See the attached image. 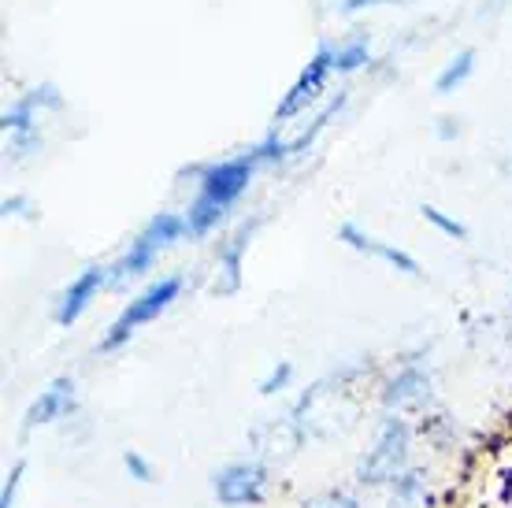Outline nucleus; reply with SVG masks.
Returning a JSON list of instances; mask_svg holds the SVG:
<instances>
[{
    "mask_svg": "<svg viewBox=\"0 0 512 508\" xmlns=\"http://www.w3.org/2000/svg\"><path fill=\"white\" fill-rule=\"evenodd\" d=\"M179 293H182V275H160L156 282H149L145 290L130 301L123 312H119L116 319H112V327L104 331V338H101V353H116V349H123V345L138 334V327H145V323H153L160 312H167V308L179 301Z\"/></svg>",
    "mask_w": 512,
    "mask_h": 508,
    "instance_id": "nucleus-1",
    "label": "nucleus"
},
{
    "mask_svg": "<svg viewBox=\"0 0 512 508\" xmlns=\"http://www.w3.org/2000/svg\"><path fill=\"white\" fill-rule=\"evenodd\" d=\"M409 445L412 431L409 423L401 420L397 412H390L383 423H379V434H375V445L360 457L357 464V483L364 486H390L401 475L409 471Z\"/></svg>",
    "mask_w": 512,
    "mask_h": 508,
    "instance_id": "nucleus-2",
    "label": "nucleus"
},
{
    "mask_svg": "<svg viewBox=\"0 0 512 508\" xmlns=\"http://www.w3.org/2000/svg\"><path fill=\"white\" fill-rule=\"evenodd\" d=\"M256 167H260V160H256L253 149L242 156H227V160L205 164L201 167V178H197V197H205V201L219 204V208H231L249 190Z\"/></svg>",
    "mask_w": 512,
    "mask_h": 508,
    "instance_id": "nucleus-3",
    "label": "nucleus"
},
{
    "mask_svg": "<svg viewBox=\"0 0 512 508\" xmlns=\"http://www.w3.org/2000/svg\"><path fill=\"white\" fill-rule=\"evenodd\" d=\"M334 71V45L331 41H323L320 49L312 52V60L301 67V75L294 78V86L282 93V101L275 104V123H290L297 119L301 112H308L312 104L320 101L323 86H327V75Z\"/></svg>",
    "mask_w": 512,
    "mask_h": 508,
    "instance_id": "nucleus-4",
    "label": "nucleus"
},
{
    "mask_svg": "<svg viewBox=\"0 0 512 508\" xmlns=\"http://www.w3.org/2000/svg\"><path fill=\"white\" fill-rule=\"evenodd\" d=\"M212 494L227 508L260 505L268 494V468L260 460H231L212 471Z\"/></svg>",
    "mask_w": 512,
    "mask_h": 508,
    "instance_id": "nucleus-5",
    "label": "nucleus"
},
{
    "mask_svg": "<svg viewBox=\"0 0 512 508\" xmlns=\"http://www.w3.org/2000/svg\"><path fill=\"white\" fill-rule=\"evenodd\" d=\"M108 282H112V267H104V264L82 267L75 279H71V286L60 293V301H56V323H60V327L78 323L82 312L97 301V293H101Z\"/></svg>",
    "mask_w": 512,
    "mask_h": 508,
    "instance_id": "nucleus-6",
    "label": "nucleus"
},
{
    "mask_svg": "<svg viewBox=\"0 0 512 508\" xmlns=\"http://www.w3.org/2000/svg\"><path fill=\"white\" fill-rule=\"evenodd\" d=\"M41 108H52V112H60V108H64V97H60V89L52 86V82L34 86L30 93H23L12 108H4V115H0L4 134H8V138H15V134H41L38 130Z\"/></svg>",
    "mask_w": 512,
    "mask_h": 508,
    "instance_id": "nucleus-7",
    "label": "nucleus"
},
{
    "mask_svg": "<svg viewBox=\"0 0 512 508\" xmlns=\"http://www.w3.org/2000/svg\"><path fill=\"white\" fill-rule=\"evenodd\" d=\"M338 242L349 245V249H357V253L364 256H375V260H383V264H390L394 271H401V275H409V279H420L423 267L416 256H409L405 249H397V245L383 242V238H375V234H368V230H360L357 223H342L338 227Z\"/></svg>",
    "mask_w": 512,
    "mask_h": 508,
    "instance_id": "nucleus-8",
    "label": "nucleus"
},
{
    "mask_svg": "<svg viewBox=\"0 0 512 508\" xmlns=\"http://www.w3.org/2000/svg\"><path fill=\"white\" fill-rule=\"evenodd\" d=\"M75 412V379H60L49 382V390H41V397L34 405L26 408V420H23V431H34V427H45V423H56V420H67Z\"/></svg>",
    "mask_w": 512,
    "mask_h": 508,
    "instance_id": "nucleus-9",
    "label": "nucleus"
},
{
    "mask_svg": "<svg viewBox=\"0 0 512 508\" xmlns=\"http://www.w3.org/2000/svg\"><path fill=\"white\" fill-rule=\"evenodd\" d=\"M431 397V371L420 368V364H405L394 379H386L383 386V405L390 412H401V408L423 405Z\"/></svg>",
    "mask_w": 512,
    "mask_h": 508,
    "instance_id": "nucleus-10",
    "label": "nucleus"
},
{
    "mask_svg": "<svg viewBox=\"0 0 512 508\" xmlns=\"http://www.w3.org/2000/svg\"><path fill=\"white\" fill-rule=\"evenodd\" d=\"M256 223H245L238 234H231L227 242L219 245L216 253V264H219V279H216V293H238L242 290V256L249 249V238H253Z\"/></svg>",
    "mask_w": 512,
    "mask_h": 508,
    "instance_id": "nucleus-11",
    "label": "nucleus"
},
{
    "mask_svg": "<svg viewBox=\"0 0 512 508\" xmlns=\"http://www.w3.org/2000/svg\"><path fill=\"white\" fill-rule=\"evenodd\" d=\"M305 431L297 427V420H271V423H260L253 434H249V442L256 445V453L260 457H290L297 445H301Z\"/></svg>",
    "mask_w": 512,
    "mask_h": 508,
    "instance_id": "nucleus-12",
    "label": "nucleus"
},
{
    "mask_svg": "<svg viewBox=\"0 0 512 508\" xmlns=\"http://www.w3.org/2000/svg\"><path fill=\"white\" fill-rule=\"evenodd\" d=\"M156 256H160V245L149 242L145 234H138V238L127 245V253L116 260V267H112V282L119 286V282H130V279H138V275H145V271L156 264Z\"/></svg>",
    "mask_w": 512,
    "mask_h": 508,
    "instance_id": "nucleus-13",
    "label": "nucleus"
},
{
    "mask_svg": "<svg viewBox=\"0 0 512 508\" xmlns=\"http://www.w3.org/2000/svg\"><path fill=\"white\" fill-rule=\"evenodd\" d=\"M475 60H479V56H475V49L453 52L446 64H442V71L435 75V93H442V97H446V93H457V89H461L464 82L472 78Z\"/></svg>",
    "mask_w": 512,
    "mask_h": 508,
    "instance_id": "nucleus-14",
    "label": "nucleus"
},
{
    "mask_svg": "<svg viewBox=\"0 0 512 508\" xmlns=\"http://www.w3.org/2000/svg\"><path fill=\"white\" fill-rule=\"evenodd\" d=\"M372 64V41H368V34H353V38L338 41L334 45V71L338 75H353V71H360V67Z\"/></svg>",
    "mask_w": 512,
    "mask_h": 508,
    "instance_id": "nucleus-15",
    "label": "nucleus"
},
{
    "mask_svg": "<svg viewBox=\"0 0 512 508\" xmlns=\"http://www.w3.org/2000/svg\"><path fill=\"white\" fill-rule=\"evenodd\" d=\"M227 212H231V208H219V204L205 201V197H193L190 208H186V230H190V238H205V234H212V230L223 223Z\"/></svg>",
    "mask_w": 512,
    "mask_h": 508,
    "instance_id": "nucleus-16",
    "label": "nucleus"
},
{
    "mask_svg": "<svg viewBox=\"0 0 512 508\" xmlns=\"http://www.w3.org/2000/svg\"><path fill=\"white\" fill-rule=\"evenodd\" d=\"M141 234L164 249V245L182 242L190 230H186V216H175V212H156V216L145 223V230H141Z\"/></svg>",
    "mask_w": 512,
    "mask_h": 508,
    "instance_id": "nucleus-17",
    "label": "nucleus"
},
{
    "mask_svg": "<svg viewBox=\"0 0 512 508\" xmlns=\"http://www.w3.org/2000/svg\"><path fill=\"white\" fill-rule=\"evenodd\" d=\"M390 494H394L397 505H416V501H427V479H423V471H416V468L401 471L394 483H390Z\"/></svg>",
    "mask_w": 512,
    "mask_h": 508,
    "instance_id": "nucleus-18",
    "label": "nucleus"
},
{
    "mask_svg": "<svg viewBox=\"0 0 512 508\" xmlns=\"http://www.w3.org/2000/svg\"><path fill=\"white\" fill-rule=\"evenodd\" d=\"M420 216L431 223L435 230H442L446 238H457V242H464L468 238V227H464L461 219H453L449 212H442V208H435V204H420Z\"/></svg>",
    "mask_w": 512,
    "mask_h": 508,
    "instance_id": "nucleus-19",
    "label": "nucleus"
},
{
    "mask_svg": "<svg viewBox=\"0 0 512 508\" xmlns=\"http://www.w3.org/2000/svg\"><path fill=\"white\" fill-rule=\"evenodd\" d=\"M290 379H294V364H290V360H279V364H275V368L260 379V394H264V397L282 394V390L290 386Z\"/></svg>",
    "mask_w": 512,
    "mask_h": 508,
    "instance_id": "nucleus-20",
    "label": "nucleus"
},
{
    "mask_svg": "<svg viewBox=\"0 0 512 508\" xmlns=\"http://www.w3.org/2000/svg\"><path fill=\"white\" fill-rule=\"evenodd\" d=\"M123 468H127V475L134 483H156V468L149 464L145 453H138V449H127V453H123Z\"/></svg>",
    "mask_w": 512,
    "mask_h": 508,
    "instance_id": "nucleus-21",
    "label": "nucleus"
},
{
    "mask_svg": "<svg viewBox=\"0 0 512 508\" xmlns=\"http://www.w3.org/2000/svg\"><path fill=\"white\" fill-rule=\"evenodd\" d=\"M301 508H360V501L346 490H327V494H316L308 497Z\"/></svg>",
    "mask_w": 512,
    "mask_h": 508,
    "instance_id": "nucleus-22",
    "label": "nucleus"
},
{
    "mask_svg": "<svg viewBox=\"0 0 512 508\" xmlns=\"http://www.w3.org/2000/svg\"><path fill=\"white\" fill-rule=\"evenodd\" d=\"M23 475H26V464L19 460L8 475H4V490H0V508H12L15 505V494H19V483H23Z\"/></svg>",
    "mask_w": 512,
    "mask_h": 508,
    "instance_id": "nucleus-23",
    "label": "nucleus"
},
{
    "mask_svg": "<svg viewBox=\"0 0 512 508\" xmlns=\"http://www.w3.org/2000/svg\"><path fill=\"white\" fill-rule=\"evenodd\" d=\"M0 212L8 219H34V204H30V197H23V193H15V197H4V204H0Z\"/></svg>",
    "mask_w": 512,
    "mask_h": 508,
    "instance_id": "nucleus-24",
    "label": "nucleus"
},
{
    "mask_svg": "<svg viewBox=\"0 0 512 508\" xmlns=\"http://www.w3.org/2000/svg\"><path fill=\"white\" fill-rule=\"evenodd\" d=\"M386 4H412V0H338V12L342 15H357V12H368V8H386Z\"/></svg>",
    "mask_w": 512,
    "mask_h": 508,
    "instance_id": "nucleus-25",
    "label": "nucleus"
},
{
    "mask_svg": "<svg viewBox=\"0 0 512 508\" xmlns=\"http://www.w3.org/2000/svg\"><path fill=\"white\" fill-rule=\"evenodd\" d=\"M435 134L442 141H453L457 134H461V123H457L453 115H442V119H438V127H435Z\"/></svg>",
    "mask_w": 512,
    "mask_h": 508,
    "instance_id": "nucleus-26",
    "label": "nucleus"
}]
</instances>
